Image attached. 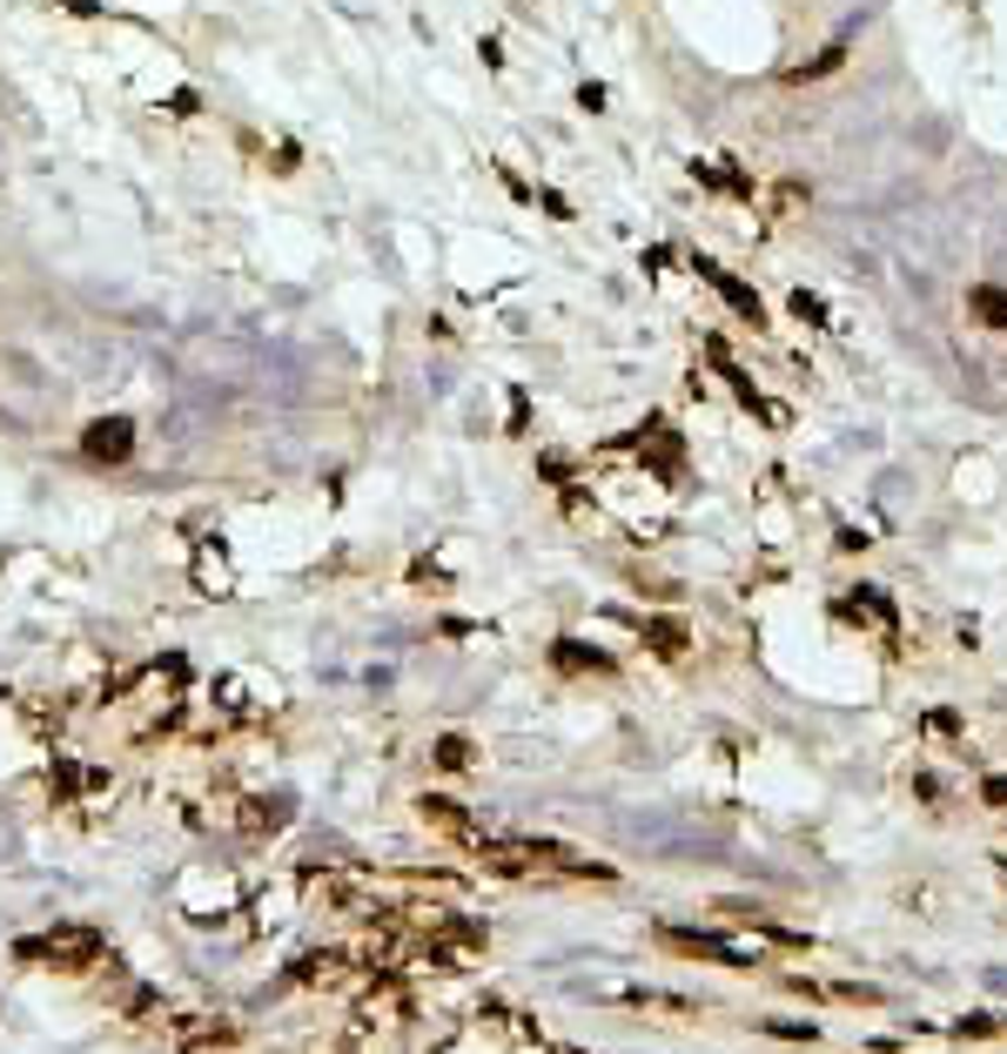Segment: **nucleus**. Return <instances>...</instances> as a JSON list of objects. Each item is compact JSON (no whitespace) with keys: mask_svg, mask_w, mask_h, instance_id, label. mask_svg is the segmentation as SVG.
Here are the masks:
<instances>
[{"mask_svg":"<svg viewBox=\"0 0 1007 1054\" xmlns=\"http://www.w3.org/2000/svg\"><path fill=\"white\" fill-rule=\"evenodd\" d=\"M289 827V799H249L243 806V833L249 840H269V833H283Z\"/></svg>","mask_w":1007,"mask_h":1054,"instance_id":"6","label":"nucleus"},{"mask_svg":"<svg viewBox=\"0 0 1007 1054\" xmlns=\"http://www.w3.org/2000/svg\"><path fill=\"white\" fill-rule=\"evenodd\" d=\"M645 638H651L658 652H685V632H679V624H645Z\"/></svg>","mask_w":1007,"mask_h":1054,"instance_id":"10","label":"nucleus"},{"mask_svg":"<svg viewBox=\"0 0 1007 1054\" xmlns=\"http://www.w3.org/2000/svg\"><path fill=\"white\" fill-rule=\"evenodd\" d=\"M343 960H350L343 947H316V954H302V960L289 967V981H336V974H343Z\"/></svg>","mask_w":1007,"mask_h":1054,"instance_id":"7","label":"nucleus"},{"mask_svg":"<svg viewBox=\"0 0 1007 1054\" xmlns=\"http://www.w3.org/2000/svg\"><path fill=\"white\" fill-rule=\"evenodd\" d=\"M666 947L679 954H699V960H719V967H753V954L739 941H719V933H685V927H666Z\"/></svg>","mask_w":1007,"mask_h":1054,"instance_id":"3","label":"nucleus"},{"mask_svg":"<svg viewBox=\"0 0 1007 1054\" xmlns=\"http://www.w3.org/2000/svg\"><path fill=\"white\" fill-rule=\"evenodd\" d=\"M551 658H558V666H564V672H605V666H611V658H605V652H585V645H558Z\"/></svg>","mask_w":1007,"mask_h":1054,"instance_id":"9","label":"nucleus"},{"mask_svg":"<svg viewBox=\"0 0 1007 1054\" xmlns=\"http://www.w3.org/2000/svg\"><path fill=\"white\" fill-rule=\"evenodd\" d=\"M886 236H894V249H900L913 269H954V262L967 256V228H960V215H954V209H941V202L894 209Z\"/></svg>","mask_w":1007,"mask_h":1054,"instance_id":"1","label":"nucleus"},{"mask_svg":"<svg viewBox=\"0 0 1007 1054\" xmlns=\"http://www.w3.org/2000/svg\"><path fill=\"white\" fill-rule=\"evenodd\" d=\"M14 954H21L27 967H67V974H74V967H95L108 947H101L95 927H54V933H34V941H21Z\"/></svg>","mask_w":1007,"mask_h":1054,"instance_id":"2","label":"nucleus"},{"mask_svg":"<svg viewBox=\"0 0 1007 1054\" xmlns=\"http://www.w3.org/2000/svg\"><path fill=\"white\" fill-rule=\"evenodd\" d=\"M987 793H994V806H1007V779H987Z\"/></svg>","mask_w":1007,"mask_h":1054,"instance_id":"14","label":"nucleus"},{"mask_svg":"<svg viewBox=\"0 0 1007 1054\" xmlns=\"http://www.w3.org/2000/svg\"><path fill=\"white\" fill-rule=\"evenodd\" d=\"M169 108H175V114H196V108H202V95H196V88H175V95H169Z\"/></svg>","mask_w":1007,"mask_h":1054,"instance_id":"13","label":"nucleus"},{"mask_svg":"<svg viewBox=\"0 0 1007 1054\" xmlns=\"http://www.w3.org/2000/svg\"><path fill=\"white\" fill-rule=\"evenodd\" d=\"M437 759H444V766H471V739H457V732L437 739Z\"/></svg>","mask_w":1007,"mask_h":1054,"instance_id":"11","label":"nucleus"},{"mask_svg":"<svg viewBox=\"0 0 1007 1054\" xmlns=\"http://www.w3.org/2000/svg\"><path fill=\"white\" fill-rule=\"evenodd\" d=\"M699 276H706V283H712V289H719V296H725L732 309H739L746 323H759V296H753V289H746L739 276H725V269H719V262H706V256H699Z\"/></svg>","mask_w":1007,"mask_h":1054,"instance_id":"5","label":"nucleus"},{"mask_svg":"<svg viewBox=\"0 0 1007 1054\" xmlns=\"http://www.w3.org/2000/svg\"><path fill=\"white\" fill-rule=\"evenodd\" d=\"M82 450H88L95 463H122V457L135 450V423H128V417H101V423H88Z\"/></svg>","mask_w":1007,"mask_h":1054,"instance_id":"4","label":"nucleus"},{"mask_svg":"<svg viewBox=\"0 0 1007 1054\" xmlns=\"http://www.w3.org/2000/svg\"><path fill=\"white\" fill-rule=\"evenodd\" d=\"M987 262H1000L1007 269V209L994 215V228H987Z\"/></svg>","mask_w":1007,"mask_h":1054,"instance_id":"12","label":"nucleus"},{"mask_svg":"<svg viewBox=\"0 0 1007 1054\" xmlns=\"http://www.w3.org/2000/svg\"><path fill=\"white\" fill-rule=\"evenodd\" d=\"M423 819H431L437 833H457V840H477V827H471V813H457L450 799H423Z\"/></svg>","mask_w":1007,"mask_h":1054,"instance_id":"8","label":"nucleus"}]
</instances>
